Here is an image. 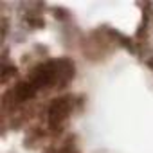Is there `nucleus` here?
Listing matches in <instances>:
<instances>
[{
  "instance_id": "f257e3e1",
  "label": "nucleus",
  "mask_w": 153,
  "mask_h": 153,
  "mask_svg": "<svg viewBox=\"0 0 153 153\" xmlns=\"http://www.w3.org/2000/svg\"><path fill=\"white\" fill-rule=\"evenodd\" d=\"M74 78V63L67 58H59V59H49L45 63L36 65L27 81L36 88V92H40L42 88H52L58 85H65Z\"/></svg>"
},
{
  "instance_id": "f03ea898",
  "label": "nucleus",
  "mask_w": 153,
  "mask_h": 153,
  "mask_svg": "<svg viewBox=\"0 0 153 153\" xmlns=\"http://www.w3.org/2000/svg\"><path fill=\"white\" fill-rule=\"evenodd\" d=\"M72 105H74L72 96H61V97L52 99V103L47 108V123H49V128H52V130L61 128V124L68 119V115L72 112Z\"/></svg>"
},
{
  "instance_id": "7ed1b4c3",
  "label": "nucleus",
  "mask_w": 153,
  "mask_h": 153,
  "mask_svg": "<svg viewBox=\"0 0 153 153\" xmlns=\"http://www.w3.org/2000/svg\"><path fill=\"white\" fill-rule=\"evenodd\" d=\"M36 94H38V92H36V88H34L27 79L20 81V83H18V85H15V88L11 90V96H13V99H15L16 103H25V101L33 99Z\"/></svg>"
},
{
  "instance_id": "20e7f679",
  "label": "nucleus",
  "mask_w": 153,
  "mask_h": 153,
  "mask_svg": "<svg viewBox=\"0 0 153 153\" xmlns=\"http://www.w3.org/2000/svg\"><path fill=\"white\" fill-rule=\"evenodd\" d=\"M58 153H78V151H76V146L72 144V140H68V142H65V144L59 148Z\"/></svg>"
},
{
  "instance_id": "39448f33",
  "label": "nucleus",
  "mask_w": 153,
  "mask_h": 153,
  "mask_svg": "<svg viewBox=\"0 0 153 153\" xmlns=\"http://www.w3.org/2000/svg\"><path fill=\"white\" fill-rule=\"evenodd\" d=\"M148 65H149V67L153 68V59H148Z\"/></svg>"
}]
</instances>
